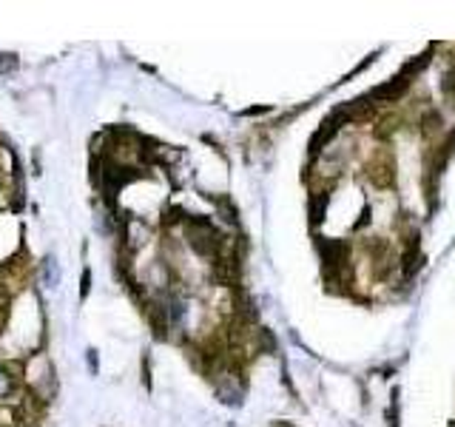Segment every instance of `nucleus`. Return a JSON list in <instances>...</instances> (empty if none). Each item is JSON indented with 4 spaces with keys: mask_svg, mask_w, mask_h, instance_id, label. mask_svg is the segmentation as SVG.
<instances>
[{
    "mask_svg": "<svg viewBox=\"0 0 455 427\" xmlns=\"http://www.w3.org/2000/svg\"><path fill=\"white\" fill-rule=\"evenodd\" d=\"M367 180L376 188H393L396 185V157L387 149H378L370 160H367Z\"/></svg>",
    "mask_w": 455,
    "mask_h": 427,
    "instance_id": "f257e3e1",
    "label": "nucleus"
},
{
    "mask_svg": "<svg viewBox=\"0 0 455 427\" xmlns=\"http://www.w3.org/2000/svg\"><path fill=\"white\" fill-rule=\"evenodd\" d=\"M407 88H410V80H407V75H398L396 80L373 88V91H370V103H396V100H401V94H404Z\"/></svg>",
    "mask_w": 455,
    "mask_h": 427,
    "instance_id": "f03ea898",
    "label": "nucleus"
},
{
    "mask_svg": "<svg viewBox=\"0 0 455 427\" xmlns=\"http://www.w3.org/2000/svg\"><path fill=\"white\" fill-rule=\"evenodd\" d=\"M418 131L424 140L436 142L441 134H444V117L438 114V108H427L421 117H418Z\"/></svg>",
    "mask_w": 455,
    "mask_h": 427,
    "instance_id": "7ed1b4c3",
    "label": "nucleus"
},
{
    "mask_svg": "<svg viewBox=\"0 0 455 427\" xmlns=\"http://www.w3.org/2000/svg\"><path fill=\"white\" fill-rule=\"evenodd\" d=\"M398 123H401L398 114H387V117H381V120H378V126L373 129V134H376L378 140H387V137H393V134L398 131Z\"/></svg>",
    "mask_w": 455,
    "mask_h": 427,
    "instance_id": "20e7f679",
    "label": "nucleus"
},
{
    "mask_svg": "<svg viewBox=\"0 0 455 427\" xmlns=\"http://www.w3.org/2000/svg\"><path fill=\"white\" fill-rule=\"evenodd\" d=\"M14 390V376H6V370H0V396H6Z\"/></svg>",
    "mask_w": 455,
    "mask_h": 427,
    "instance_id": "39448f33",
    "label": "nucleus"
},
{
    "mask_svg": "<svg viewBox=\"0 0 455 427\" xmlns=\"http://www.w3.org/2000/svg\"><path fill=\"white\" fill-rule=\"evenodd\" d=\"M271 427H296V424H291V421H273Z\"/></svg>",
    "mask_w": 455,
    "mask_h": 427,
    "instance_id": "423d86ee",
    "label": "nucleus"
}]
</instances>
